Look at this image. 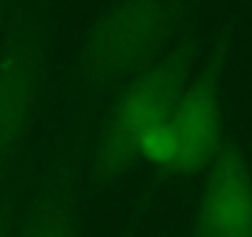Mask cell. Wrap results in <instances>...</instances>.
<instances>
[{"label":"cell","instance_id":"277c9868","mask_svg":"<svg viewBox=\"0 0 252 237\" xmlns=\"http://www.w3.org/2000/svg\"><path fill=\"white\" fill-rule=\"evenodd\" d=\"M183 89L173 69H156L139 79L119 106V134L126 144H134L139 136L163 129L171 124Z\"/></svg>","mask_w":252,"mask_h":237},{"label":"cell","instance_id":"5b68a950","mask_svg":"<svg viewBox=\"0 0 252 237\" xmlns=\"http://www.w3.org/2000/svg\"><path fill=\"white\" fill-rule=\"evenodd\" d=\"M35 77L23 57H8L0 62V151L13 146L32 109Z\"/></svg>","mask_w":252,"mask_h":237},{"label":"cell","instance_id":"ba28073f","mask_svg":"<svg viewBox=\"0 0 252 237\" xmlns=\"http://www.w3.org/2000/svg\"><path fill=\"white\" fill-rule=\"evenodd\" d=\"M0 237H3V232H0Z\"/></svg>","mask_w":252,"mask_h":237},{"label":"cell","instance_id":"3957f363","mask_svg":"<svg viewBox=\"0 0 252 237\" xmlns=\"http://www.w3.org/2000/svg\"><path fill=\"white\" fill-rule=\"evenodd\" d=\"M178 146V171H195L210 161L220 136V109L208 84L183 89L171 118Z\"/></svg>","mask_w":252,"mask_h":237},{"label":"cell","instance_id":"7a4b0ae2","mask_svg":"<svg viewBox=\"0 0 252 237\" xmlns=\"http://www.w3.org/2000/svg\"><path fill=\"white\" fill-rule=\"evenodd\" d=\"M168 25L163 5H124L111 10L94 30L92 62L96 67H126L144 57Z\"/></svg>","mask_w":252,"mask_h":237},{"label":"cell","instance_id":"6da1fadb","mask_svg":"<svg viewBox=\"0 0 252 237\" xmlns=\"http://www.w3.org/2000/svg\"><path fill=\"white\" fill-rule=\"evenodd\" d=\"M200 237H252V176L237 151H225L205 183Z\"/></svg>","mask_w":252,"mask_h":237},{"label":"cell","instance_id":"52a82bcc","mask_svg":"<svg viewBox=\"0 0 252 237\" xmlns=\"http://www.w3.org/2000/svg\"><path fill=\"white\" fill-rule=\"evenodd\" d=\"M0 18H3V8H0Z\"/></svg>","mask_w":252,"mask_h":237},{"label":"cell","instance_id":"8992f818","mask_svg":"<svg viewBox=\"0 0 252 237\" xmlns=\"http://www.w3.org/2000/svg\"><path fill=\"white\" fill-rule=\"evenodd\" d=\"M28 237H74V235H72L69 220L62 212L50 210L47 215H42V217L35 220V225H32V230H30Z\"/></svg>","mask_w":252,"mask_h":237}]
</instances>
